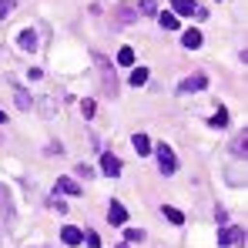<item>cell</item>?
<instances>
[{
    "instance_id": "d4e9b609",
    "label": "cell",
    "mask_w": 248,
    "mask_h": 248,
    "mask_svg": "<svg viewBox=\"0 0 248 248\" xmlns=\"http://www.w3.org/2000/svg\"><path fill=\"white\" fill-rule=\"evenodd\" d=\"M50 208H54V211H57V215H64V211H67V205H64V202H61V198H50Z\"/></svg>"
},
{
    "instance_id": "83f0119b",
    "label": "cell",
    "mask_w": 248,
    "mask_h": 248,
    "mask_svg": "<svg viewBox=\"0 0 248 248\" xmlns=\"http://www.w3.org/2000/svg\"><path fill=\"white\" fill-rule=\"evenodd\" d=\"M0 141H3V134H0Z\"/></svg>"
},
{
    "instance_id": "7a4b0ae2",
    "label": "cell",
    "mask_w": 248,
    "mask_h": 248,
    "mask_svg": "<svg viewBox=\"0 0 248 248\" xmlns=\"http://www.w3.org/2000/svg\"><path fill=\"white\" fill-rule=\"evenodd\" d=\"M155 155H158V168H161V174H174V171H178L174 151H171L168 144H158V148H155Z\"/></svg>"
},
{
    "instance_id": "30bf717a",
    "label": "cell",
    "mask_w": 248,
    "mask_h": 248,
    "mask_svg": "<svg viewBox=\"0 0 248 248\" xmlns=\"http://www.w3.org/2000/svg\"><path fill=\"white\" fill-rule=\"evenodd\" d=\"M171 7H174V14H178V17H191V14L198 10V3H195V0H174Z\"/></svg>"
},
{
    "instance_id": "4316f807",
    "label": "cell",
    "mask_w": 248,
    "mask_h": 248,
    "mask_svg": "<svg viewBox=\"0 0 248 248\" xmlns=\"http://www.w3.org/2000/svg\"><path fill=\"white\" fill-rule=\"evenodd\" d=\"M0 124H7V114H3V111H0Z\"/></svg>"
},
{
    "instance_id": "ac0fdd59",
    "label": "cell",
    "mask_w": 248,
    "mask_h": 248,
    "mask_svg": "<svg viewBox=\"0 0 248 248\" xmlns=\"http://www.w3.org/2000/svg\"><path fill=\"white\" fill-rule=\"evenodd\" d=\"M158 20H161V27H165V31H178V17H174L171 10H165V14H161Z\"/></svg>"
},
{
    "instance_id": "5bb4252c",
    "label": "cell",
    "mask_w": 248,
    "mask_h": 248,
    "mask_svg": "<svg viewBox=\"0 0 248 248\" xmlns=\"http://www.w3.org/2000/svg\"><path fill=\"white\" fill-rule=\"evenodd\" d=\"M20 50H27V54L37 50V34H34V31H24V34H20Z\"/></svg>"
},
{
    "instance_id": "52a82bcc",
    "label": "cell",
    "mask_w": 248,
    "mask_h": 248,
    "mask_svg": "<svg viewBox=\"0 0 248 248\" xmlns=\"http://www.w3.org/2000/svg\"><path fill=\"white\" fill-rule=\"evenodd\" d=\"M14 218V202H10V191L0 185V221H10Z\"/></svg>"
},
{
    "instance_id": "e0dca14e",
    "label": "cell",
    "mask_w": 248,
    "mask_h": 248,
    "mask_svg": "<svg viewBox=\"0 0 248 248\" xmlns=\"http://www.w3.org/2000/svg\"><path fill=\"white\" fill-rule=\"evenodd\" d=\"M165 218L171 221V225H185V215H181L178 208H171V205H165Z\"/></svg>"
},
{
    "instance_id": "277c9868",
    "label": "cell",
    "mask_w": 248,
    "mask_h": 248,
    "mask_svg": "<svg viewBox=\"0 0 248 248\" xmlns=\"http://www.w3.org/2000/svg\"><path fill=\"white\" fill-rule=\"evenodd\" d=\"M101 171H104L108 178H118V174H121V161H118L111 151H104V155H101Z\"/></svg>"
},
{
    "instance_id": "3957f363",
    "label": "cell",
    "mask_w": 248,
    "mask_h": 248,
    "mask_svg": "<svg viewBox=\"0 0 248 248\" xmlns=\"http://www.w3.org/2000/svg\"><path fill=\"white\" fill-rule=\"evenodd\" d=\"M218 245H245V228H221L218 232Z\"/></svg>"
},
{
    "instance_id": "ba28073f",
    "label": "cell",
    "mask_w": 248,
    "mask_h": 248,
    "mask_svg": "<svg viewBox=\"0 0 248 248\" xmlns=\"http://www.w3.org/2000/svg\"><path fill=\"white\" fill-rule=\"evenodd\" d=\"M108 221H111V225H124V221H127V208H124L121 202H111V208H108Z\"/></svg>"
},
{
    "instance_id": "603a6c76",
    "label": "cell",
    "mask_w": 248,
    "mask_h": 248,
    "mask_svg": "<svg viewBox=\"0 0 248 248\" xmlns=\"http://www.w3.org/2000/svg\"><path fill=\"white\" fill-rule=\"evenodd\" d=\"M84 242L91 248H101V238H97V232H84Z\"/></svg>"
},
{
    "instance_id": "44dd1931",
    "label": "cell",
    "mask_w": 248,
    "mask_h": 248,
    "mask_svg": "<svg viewBox=\"0 0 248 248\" xmlns=\"http://www.w3.org/2000/svg\"><path fill=\"white\" fill-rule=\"evenodd\" d=\"M124 238L127 242H144V232L141 228H124Z\"/></svg>"
},
{
    "instance_id": "2e32d148",
    "label": "cell",
    "mask_w": 248,
    "mask_h": 248,
    "mask_svg": "<svg viewBox=\"0 0 248 248\" xmlns=\"http://www.w3.org/2000/svg\"><path fill=\"white\" fill-rule=\"evenodd\" d=\"M211 127H218V131H221V127H228V111H225V108H218V111H215V114H211Z\"/></svg>"
},
{
    "instance_id": "d6986e66",
    "label": "cell",
    "mask_w": 248,
    "mask_h": 248,
    "mask_svg": "<svg viewBox=\"0 0 248 248\" xmlns=\"http://www.w3.org/2000/svg\"><path fill=\"white\" fill-rule=\"evenodd\" d=\"M118 64H121V67H131V64H134V50H131V47H121V50H118Z\"/></svg>"
},
{
    "instance_id": "5b68a950",
    "label": "cell",
    "mask_w": 248,
    "mask_h": 248,
    "mask_svg": "<svg viewBox=\"0 0 248 248\" xmlns=\"http://www.w3.org/2000/svg\"><path fill=\"white\" fill-rule=\"evenodd\" d=\"M205 84H208L205 74H191V78H185V81L178 84V91H181V94H191V91H202Z\"/></svg>"
},
{
    "instance_id": "ffe728a7",
    "label": "cell",
    "mask_w": 248,
    "mask_h": 248,
    "mask_svg": "<svg viewBox=\"0 0 248 248\" xmlns=\"http://www.w3.org/2000/svg\"><path fill=\"white\" fill-rule=\"evenodd\" d=\"M131 84H134V87L148 84V71H144V67H134V71H131Z\"/></svg>"
},
{
    "instance_id": "cb8c5ba5",
    "label": "cell",
    "mask_w": 248,
    "mask_h": 248,
    "mask_svg": "<svg viewBox=\"0 0 248 248\" xmlns=\"http://www.w3.org/2000/svg\"><path fill=\"white\" fill-rule=\"evenodd\" d=\"M10 10H14V0H0V20H3Z\"/></svg>"
},
{
    "instance_id": "6da1fadb",
    "label": "cell",
    "mask_w": 248,
    "mask_h": 248,
    "mask_svg": "<svg viewBox=\"0 0 248 248\" xmlns=\"http://www.w3.org/2000/svg\"><path fill=\"white\" fill-rule=\"evenodd\" d=\"M94 61H97V71H101V84H104V91L114 97V94H118V81H114V71H111V64H108L101 54H97Z\"/></svg>"
},
{
    "instance_id": "7402d4cb",
    "label": "cell",
    "mask_w": 248,
    "mask_h": 248,
    "mask_svg": "<svg viewBox=\"0 0 248 248\" xmlns=\"http://www.w3.org/2000/svg\"><path fill=\"white\" fill-rule=\"evenodd\" d=\"M31 104H34V97H27L24 91H17V108H24V111H27Z\"/></svg>"
},
{
    "instance_id": "9c48e42d",
    "label": "cell",
    "mask_w": 248,
    "mask_h": 248,
    "mask_svg": "<svg viewBox=\"0 0 248 248\" xmlns=\"http://www.w3.org/2000/svg\"><path fill=\"white\" fill-rule=\"evenodd\" d=\"M181 44H185L188 50H198V47H202V31H198V27H188V31L181 34Z\"/></svg>"
},
{
    "instance_id": "9a60e30c",
    "label": "cell",
    "mask_w": 248,
    "mask_h": 248,
    "mask_svg": "<svg viewBox=\"0 0 248 248\" xmlns=\"http://www.w3.org/2000/svg\"><path fill=\"white\" fill-rule=\"evenodd\" d=\"M57 188H61L64 195H81V185H78L74 178H61V181H57Z\"/></svg>"
},
{
    "instance_id": "8992f818",
    "label": "cell",
    "mask_w": 248,
    "mask_h": 248,
    "mask_svg": "<svg viewBox=\"0 0 248 248\" xmlns=\"http://www.w3.org/2000/svg\"><path fill=\"white\" fill-rule=\"evenodd\" d=\"M61 242H64V245H81L84 242V232L81 228H74V225H64V228H61Z\"/></svg>"
},
{
    "instance_id": "4fadbf2b",
    "label": "cell",
    "mask_w": 248,
    "mask_h": 248,
    "mask_svg": "<svg viewBox=\"0 0 248 248\" xmlns=\"http://www.w3.org/2000/svg\"><path fill=\"white\" fill-rule=\"evenodd\" d=\"M134 151L144 158V155H151V138L148 134H134Z\"/></svg>"
},
{
    "instance_id": "8fae6325",
    "label": "cell",
    "mask_w": 248,
    "mask_h": 248,
    "mask_svg": "<svg viewBox=\"0 0 248 248\" xmlns=\"http://www.w3.org/2000/svg\"><path fill=\"white\" fill-rule=\"evenodd\" d=\"M118 17H121V24H131L134 20V14H138V3H118V10H114Z\"/></svg>"
},
{
    "instance_id": "484cf974",
    "label": "cell",
    "mask_w": 248,
    "mask_h": 248,
    "mask_svg": "<svg viewBox=\"0 0 248 248\" xmlns=\"http://www.w3.org/2000/svg\"><path fill=\"white\" fill-rule=\"evenodd\" d=\"M81 111H84V118H94V101H84Z\"/></svg>"
},
{
    "instance_id": "7c38bea8",
    "label": "cell",
    "mask_w": 248,
    "mask_h": 248,
    "mask_svg": "<svg viewBox=\"0 0 248 248\" xmlns=\"http://www.w3.org/2000/svg\"><path fill=\"white\" fill-rule=\"evenodd\" d=\"M232 155H235V158H245L248 155V134H238V138L232 141Z\"/></svg>"
}]
</instances>
